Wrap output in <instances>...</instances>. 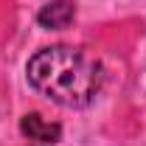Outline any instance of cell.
I'll return each mask as SVG.
<instances>
[{
	"label": "cell",
	"instance_id": "obj_1",
	"mask_svg": "<svg viewBox=\"0 0 146 146\" xmlns=\"http://www.w3.org/2000/svg\"><path fill=\"white\" fill-rule=\"evenodd\" d=\"M28 84L39 96L51 98L62 107H87L101 90V65L87 54L54 45L42 48L28 62Z\"/></svg>",
	"mask_w": 146,
	"mask_h": 146
},
{
	"label": "cell",
	"instance_id": "obj_2",
	"mask_svg": "<svg viewBox=\"0 0 146 146\" xmlns=\"http://www.w3.org/2000/svg\"><path fill=\"white\" fill-rule=\"evenodd\" d=\"M73 17H76V6L70 0H54V3H45L39 9L36 23L42 28H48V31H62L73 23Z\"/></svg>",
	"mask_w": 146,
	"mask_h": 146
},
{
	"label": "cell",
	"instance_id": "obj_3",
	"mask_svg": "<svg viewBox=\"0 0 146 146\" xmlns=\"http://www.w3.org/2000/svg\"><path fill=\"white\" fill-rule=\"evenodd\" d=\"M20 132H23L28 141H36V143H56V141L62 138V127L45 121V118L36 115V112H28V115L20 121Z\"/></svg>",
	"mask_w": 146,
	"mask_h": 146
}]
</instances>
